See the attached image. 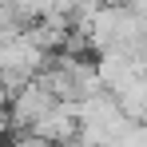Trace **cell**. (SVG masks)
Masks as SVG:
<instances>
[{
  "label": "cell",
  "mask_w": 147,
  "mask_h": 147,
  "mask_svg": "<svg viewBox=\"0 0 147 147\" xmlns=\"http://www.w3.org/2000/svg\"><path fill=\"white\" fill-rule=\"evenodd\" d=\"M80 32L96 52H143L147 44V16L139 8H127L119 0L103 4L92 20H84Z\"/></svg>",
  "instance_id": "1"
},
{
  "label": "cell",
  "mask_w": 147,
  "mask_h": 147,
  "mask_svg": "<svg viewBox=\"0 0 147 147\" xmlns=\"http://www.w3.org/2000/svg\"><path fill=\"white\" fill-rule=\"evenodd\" d=\"M76 111H80V135H76L80 147H107L115 135H123V131L135 123V119L123 115L119 99L111 96V92H99V96L80 99Z\"/></svg>",
  "instance_id": "2"
},
{
  "label": "cell",
  "mask_w": 147,
  "mask_h": 147,
  "mask_svg": "<svg viewBox=\"0 0 147 147\" xmlns=\"http://www.w3.org/2000/svg\"><path fill=\"white\" fill-rule=\"evenodd\" d=\"M56 103H60V99L52 96L48 88H44V80L36 76V80H28L24 88L12 92V99H8V123H12L16 131H28L36 119H44Z\"/></svg>",
  "instance_id": "3"
},
{
  "label": "cell",
  "mask_w": 147,
  "mask_h": 147,
  "mask_svg": "<svg viewBox=\"0 0 147 147\" xmlns=\"http://www.w3.org/2000/svg\"><path fill=\"white\" fill-rule=\"evenodd\" d=\"M96 72H99L103 92L119 96L123 88L135 84L147 68H143V56H139V52H99V56H96Z\"/></svg>",
  "instance_id": "4"
},
{
  "label": "cell",
  "mask_w": 147,
  "mask_h": 147,
  "mask_svg": "<svg viewBox=\"0 0 147 147\" xmlns=\"http://www.w3.org/2000/svg\"><path fill=\"white\" fill-rule=\"evenodd\" d=\"M28 131H32V135H40V139H48L52 147L76 143V135H80V111H76V103L60 99L48 115H44V119H36Z\"/></svg>",
  "instance_id": "5"
},
{
  "label": "cell",
  "mask_w": 147,
  "mask_h": 147,
  "mask_svg": "<svg viewBox=\"0 0 147 147\" xmlns=\"http://www.w3.org/2000/svg\"><path fill=\"white\" fill-rule=\"evenodd\" d=\"M8 147H52V143H48V139H40V135H32V131H20Z\"/></svg>",
  "instance_id": "6"
},
{
  "label": "cell",
  "mask_w": 147,
  "mask_h": 147,
  "mask_svg": "<svg viewBox=\"0 0 147 147\" xmlns=\"http://www.w3.org/2000/svg\"><path fill=\"white\" fill-rule=\"evenodd\" d=\"M143 16H147V8H143Z\"/></svg>",
  "instance_id": "7"
}]
</instances>
